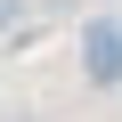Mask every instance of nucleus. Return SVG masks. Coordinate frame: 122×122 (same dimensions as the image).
Returning <instances> with one entry per match:
<instances>
[{
    "label": "nucleus",
    "mask_w": 122,
    "mask_h": 122,
    "mask_svg": "<svg viewBox=\"0 0 122 122\" xmlns=\"http://www.w3.org/2000/svg\"><path fill=\"white\" fill-rule=\"evenodd\" d=\"M81 73H90L98 90L122 81V25H114V16H90V25H81Z\"/></svg>",
    "instance_id": "nucleus-1"
},
{
    "label": "nucleus",
    "mask_w": 122,
    "mask_h": 122,
    "mask_svg": "<svg viewBox=\"0 0 122 122\" xmlns=\"http://www.w3.org/2000/svg\"><path fill=\"white\" fill-rule=\"evenodd\" d=\"M8 122H25V114H8Z\"/></svg>",
    "instance_id": "nucleus-4"
},
{
    "label": "nucleus",
    "mask_w": 122,
    "mask_h": 122,
    "mask_svg": "<svg viewBox=\"0 0 122 122\" xmlns=\"http://www.w3.org/2000/svg\"><path fill=\"white\" fill-rule=\"evenodd\" d=\"M25 25V0H0V33H16Z\"/></svg>",
    "instance_id": "nucleus-2"
},
{
    "label": "nucleus",
    "mask_w": 122,
    "mask_h": 122,
    "mask_svg": "<svg viewBox=\"0 0 122 122\" xmlns=\"http://www.w3.org/2000/svg\"><path fill=\"white\" fill-rule=\"evenodd\" d=\"M41 8H57V16H65V8H73V0H41Z\"/></svg>",
    "instance_id": "nucleus-3"
}]
</instances>
